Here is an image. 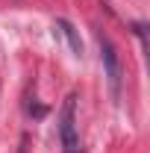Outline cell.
<instances>
[{"instance_id":"obj_2","label":"cell","mask_w":150,"mask_h":153,"mask_svg":"<svg viewBox=\"0 0 150 153\" xmlns=\"http://www.w3.org/2000/svg\"><path fill=\"white\" fill-rule=\"evenodd\" d=\"M100 59H103V68H106V76H109V88L118 97V91H121V59L115 53L112 41H106V38H100Z\"/></svg>"},{"instance_id":"obj_1","label":"cell","mask_w":150,"mask_h":153,"mask_svg":"<svg viewBox=\"0 0 150 153\" xmlns=\"http://www.w3.org/2000/svg\"><path fill=\"white\" fill-rule=\"evenodd\" d=\"M74 106H76V94H68L65 103H62V115H59V135H62V147H65V153H76V150H79Z\"/></svg>"},{"instance_id":"obj_3","label":"cell","mask_w":150,"mask_h":153,"mask_svg":"<svg viewBox=\"0 0 150 153\" xmlns=\"http://www.w3.org/2000/svg\"><path fill=\"white\" fill-rule=\"evenodd\" d=\"M56 27L62 30V36L68 38V44H71V50H74V56H82V41H79V36H76L74 24H68V21H56Z\"/></svg>"}]
</instances>
